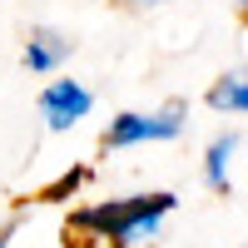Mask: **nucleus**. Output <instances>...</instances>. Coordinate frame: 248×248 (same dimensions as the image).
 <instances>
[{"label":"nucleus","instance_id":"4","mask_svg":"<svg viewBox=\"0 0 248 248\" xmlns=\"http://www.w3.org/2000/svg\"><path fill=\"white\" fill-rule=\"evenodd\" d=\"M65 55H70V40H65V35L40 30V35L30 40V45H25V65H30V70H55Z\"/></svg>","mask_w":248,"mask_h":248},{"label":"nucleus","instance_id":"6","mask_svg":"<svg viewBox=\"0 0 248 248\" xmlns=\"http://www.w3.org/2000/svg\"><path fill=\"white\" fill-rule=\"evenodd\" d=\"M209 105L229 109V114H248V75H223L218 85L209 90Z\"/></svg>","mask_w":248,"mask_h":248},{"label":"nucleus","instance_id":"5","mask_svg":"<svg viewBox=\"0 0 248 248\" xmlns=\"http://www.w3.org/2000/svg\"><path fill=\"white\" fill-rule=\"evenodd\" d=\"M233 154H238V139H233V134H218V139L209 144V159H203V179H209L214 189H229V164H233Z\"/></svg>","mask_w":248,"mask_h":248},{"label":"nucleus","instance_id":"3","mask_svg":"<svg viewBox=\"0 0 248 248\" xmlns=\"http://www.w3.org/2000/svg\"><path fill=\"white\" fill-rule=\"evenodd\" d=\"M40 114H45L50 129H70L90 114V90L75 85V79H55V85L40 94Z\"/></svg>","mask_w":248,"mask_h":248},{"label":"nucleus","instance_id":"1","mask_svg":"<svg viewBox=\"0 0 248 248\" xmlns=\"http://www.w3.org/2000/svg\"><path fill=\"white\" fill-rule=\"evenodd\" d=\"M174 209V194H134V199H109V203H94V209H79L75 214V229H94L105 243L119 248H134L144 238L159 233V218Z\"/></svg>","mask_w":248,"mask_h":248},{"label":"nucleus","instance_id":"7","mask_svg":"<svg viewBox=\"0 0 248 248\" xmlns=\"http://www.w3.org/2000/svg\"><path fill=\"white\" fill-rule=\"evenodd\" d=\"M79 179H85V174H70V179H60L55 189H50V199H65V194H75V184H79Z\"/></svg>","mask_w":248,"mask_h":248},{"label":"nucleus","instance_id":"8","mask_svg":"<svg viewBox=\"0 0 248 248\" xmlns=\"http://www.w3.org/2000/svg\"><path fill=\"white\" fill-rule=\"evenodd\" d=\"M0 248H5V233H0Z\"/></svg>","mask_w":248,"mask_h":248},{"label":"nucleus","instance_id":"2","mask_svg":"<svg viewBox=\"0 0 248 248\" xmlns=\"http://www.w3.org/2000/svg\"><path fill=\"white\" fill-rule=\"evenodd\" d=\"M184 129V109H159V114H119L109 124L105 144L109 149H129V144H144V139H174Z\"/></svg>","mask_w":248,"mask_h":248}]
</instances>
